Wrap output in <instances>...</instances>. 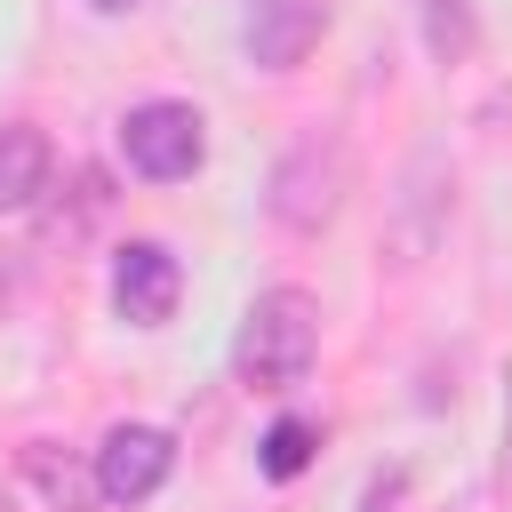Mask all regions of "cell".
Returning <instances> with one entry per match:
<instances>
[{"label": "cell", "mask_w": 512, "mask_h": 512, "mask_svg": "<svg viewBox=\"0 0 512 512\" xmlns=\"http://www.w3.org/2000/svg\"><path fill=\"white\" fill-rule=\"evenodd\" d=\"M320 360V296L280 280V288H256V304L240 312V336H232V376L248 392H288L304 384Z\"/></svg>", "instance_id": "6da1fadb"}, {"label": "cell", "mask_w": 512, "mask_h": 512, "mask_svg": "<svg viewBox=\"0 0 512 512\" xmlns=\"http://www.w3.org/2000/svg\"><path fill=\"white\" fill-rule=\"evenodd\" d=\"M352 144L336 136V128H304L280 160H272V184H264V208H272V224L280 232H328L336 216H344V192H352Z\"/></svg>", "instance_id": "7a4b0ae2"}, {"label": "cell", "mask_w": 512, "mask_h": 512, "mask_svg": "<svg viewBox=\"0 0 512 512\" xmlns=\"http://www.w3.org/2000/svg\"><path fill=\"white\" fill-rule=\"evenodd\" d=\"M120 160L144 176V184H184L200 160H208V120L200 104L184 96H144L120 112Z\"/></svg>", "instance_id": "3957f363"}, {"label": "cell", "mask_w": 512, "mask_h": 512, "mask_svg": "<svg viewBox=\"0 0 512 512\" xmlns=\"http://www.w3.org/2000/svg\"><path fill=\"white\" fill-rule=\"evenodd\" d=\"M88 464H96V496L104 504H144L176 472V432L168 424H112Z\"/></svg>", "instance_id": "277c9868"}, {"label": "cell", "mask_w": 512, "mask_h": 512, "mask_svg": "<svg viewBox=\"0 0 512 512\" xmlns=\"http://www.w3.org/2000/svg\"><path fill=\"white\" fill-rule=\"evenodd\" d=\"M184 304V264L168 240H120L112 248V312L128 328H168Z\"/></svg>", "instance_id": "5b68a950"}, {"label": "cell", "mask_w": 512, "mask_h": 512, "mask_svg": "<svg viewBox=\"0 0 512 512\" xmlns=\"http://www.w3.org/2000/svg\"><path fill=\"white\" fill-rule=\"evenodd\" d=\"M320 32H328V8L320 0H248V16H240V48L264 72H296Z\"/></svg>", "instance_id": "8992f818"}, {"label": "cell", "mask_w": 512, "mask_h": 512, "mask_svg": "<svg viewBox=\"0 0 512 512\" xmlns=\"http://www.w3.org/2000/svg\"><path fill=\"white\" fill-rule=\"evenodd\" d=\"M56 176V144L32 120H0V216H24Z\"/></svg>", "instance_id": "52a82bcc"}, {"label": "cell", "mask_w": 512, "mask_h": 512, "mask_svg": "<svg viewBox=\"0 0 512 512\" xmlns=\"http://www.w3.org/2000/svg\"><path fill=\"white\" fill-rule=\"evenodd\" d=\"M16 464H24V480H32L56 512H96V504H104V496H96V464L64 456L56 440H24V448H16Z\"/></svg>", "instance_id": "ba28073f"}, {"label": "cell", "mask_w": 512, "mask_h": 512, "mask_svg": "<svg viewBox=\"0 0 512 512\" xmlns=\"http://www.w3.org/2000/svg\"><path fill=\"white\" fill-rule=\"evenodd\" d=\"M312 456H320V424L312 416H272L264 440H256V472L264 480H296Z\"/></svg>", "instance_id": "9c48e42d"}, {"label": "cell", "mask_w": 512, "mask_h": 512, "mask_svg": "<svg viewBox=\"0 0 512 512\" xmlns=\"http://www.w3.org/2000/svg\"><path fill=\"white\" fill-rule=\"evenodd\" d=\"M392 504H400V472H376L368 496H360V512H392Z\"/></svg>", "instance_id": "30bf717a"}, {"label": "cell", "mask_w": 512, "mask_h": 512, "mask_svg": "<svg viewBox=\"0 0 512 512\" xmlns=\"http://www.w3.org/2000/svg\"><path fill=\"white\" fill-rule=\"evenodd\" d=\"M88 8H96V16H128L136 0H88Z\"/></svg>", "instance_id": "8fae6325"}, {"label": "cell", "mask_w": 512, "mask_h": 512, "mask_svg": "<svg viewBox=\"0 0 512 512\" xmlns=\"http://www.w3.org/2000/svg\"><path fill=\"white\" fill-rule=\"evenodd\" d=\"M504 504H512V424H504Z\"/></svg>", "instance_id": "7c38bea8"}]
</instances>
